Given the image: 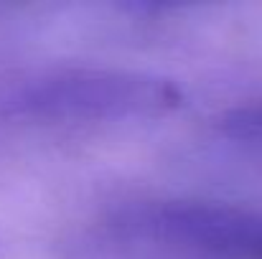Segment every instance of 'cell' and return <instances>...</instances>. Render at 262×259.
Returning <instances> with one entry per match:
<instances>
[{"label":"cell","instance_id":"obj_1","mask_svg":"<svg viewBox=\"0 0 262 259\" xmlns=\"http://www.w3.org/2000/svg\"><path fill=\"white\" fill-rule=\"evenodd\" d=\"M183 104L181 89L156 74L122 69H61L13 84L0 109L31 122H122L171 114Z\"/></svg>","mask_w":262,"mask_h":259},{"label":"cell","instance_id":"obj_2","mask_svg":"<svg viewBox=\"0 0 262 259\" xmlns=\"http://www.w3.org/2000/svg\"><path fill=\"white\" fill-rule=\"evenodd\" d=\"M127 237L209 259H262V211L216 201H150L117 216Z\"/></svg>","mask_w":262,"mask_h":259},{"label":"cell","instance_id":"obj_3","mask_svg":"<svg viewBox=\"0 0 262 259\" xmlns=\"http://www.w3.org/2000/svg\"><path fill=\"white\" fill-rule=\"evenodd\" d=\"M222 127H224L227 135H232L237 140L262 145V99L247 102V104L232 109L224 117Z\"/></svg>","mask_w":262,"mask_h":259}]
</instances>
